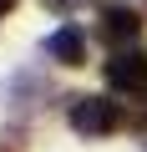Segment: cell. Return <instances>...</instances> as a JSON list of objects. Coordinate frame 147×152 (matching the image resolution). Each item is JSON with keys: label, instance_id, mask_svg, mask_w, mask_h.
I'll return each mask as SVG.
<instances>
[{"label": "cell", "instance_id": "2", "mask_svg": "<svg viewBox=\"0 0 147 152\" xmlns=\"http://www.w3.org/2000/svg\"><path fill=\"white\" fill-rule=\"evenodd\" d=\"M107 86L112 91H147V56L142 51H117L107 61Z\"/></svg>", "mask_w": 147, "mask_h": 152}, {"label": "cell", "instance_id": "5", "mask_svg": "<svg viewBox=\"0 0 147 152\" xmlns=\"http://www.w3.org/2000/svg\"><path fill=\"white\" fill-rule=\"evenodd\" d=\"M127 127H142V132H147V91H142L137 107H127Z\"/></svg>", "mask_w": 147, "mask_h": 152}, {"label": "cell", "instance_id": "6", "mask_svg": "<svg viewBox=\"0 0 147 152\" xmlns=\"http://www.w3.org/2000/svg\"><path fill=\"white\" fill-rule=\"evenodd\" d=\"M41 5H46V10H56V15H71L76 5H86V0H41Z\"/></svg>", "mask_w": 147, "mask_h": 152}, {"label": "cell", "instance_id": "3", "mask_svg": "<svg viewBox=\"0 0 147 152\" xmlns=\"http://www.w3.org/2000/svg\"><path fill=\"white\" fill-rule=\"evenodd\" d=\"M137 31H142V15H137V5H127V0H102V36H107L112 46H122V41H137Z\"/></svg>", "mask_w": 147, "mask_h": 152}, {"label": "cell", "instance_id": "8", "mask_svg": "<svg viewBox=\"0 0 147 152\" xmlns=\"http://www.w3.org/2000/svg\"><path fill=\"white\" fill-rule=\"evenodd\" d=\"M0 152H15V147H5V142H0Z\"/></svg>", "mask_w": 147, "mask_h": 152}, {"label": "cell", "instance_id": "4", "mask_svg": "<svg viewBox=\"0 0 147 152\" xmlns=\"http://www.w3.org/2000/svg\"><path fill=\"white\" fill-rule=\"evenodd\" d=\"M46 56H51L56 66H86V31L66 20L61 31H51V41H46Z\"/></svg>", "mask_w": 147, "mask_h": 152}, {"label": "cell", "instance_id": "7", "mask_svg": "<svg viewBox=\"0 0 147 152\" xmlns=\"http://www.w3.org/2000/svg\"><path fill=\"white\" fill-rule=\"evenodd\" d=\"M10 10H15V0H0V20H5V15H10Z\"/></svg>", "mask_w": 147, "mask_h": 152}, {"label": "cell", "instance_id": "1", "mask_svg": "<svg viewBox=\"0 0 147 152\" xmlns=\"http://www.w3.org/2000/svg\"><path fill=\"white\" fill-rule=\"evenodd\" d=\"M66 122H71V132H81V137H112V132L127 127V107L112 102V96H71Z\"/></svg>", "mask_w": 147, "mask_h": 152}]
</instances>
